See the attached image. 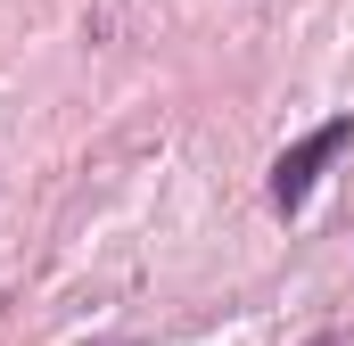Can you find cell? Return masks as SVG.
I'll return each instance as SVG.
<instances>
[{
	"mask_svg": "<svg viewBox=\"0 0 354 346\" xmlns=\"http://www.w3.org/2000/svg\"><path fill=\"white\" fill-rule=\"evenodd\" d=\"M338 149H346V124H322V132H305V140H297V149L272 165V206H280V215H297V206H305V190L322 181V165H330Z\"/></svg>",
	"mask_w": 354,
	"mask_h": 346,
	"instance_id": "cell-1",
	"label": "cell"
},
{
	"mask_svg": "<svg viewBox=\"0 0 354 346\" xmlns=\"http://www.w3.org/2000/svg\"><path fill=\"white\" fill-rule=\"evenodd\" d=\"M313 346H338V338H313Z\"/></svg>",
	"mask_w": 354,
	"mask_h": 346,
	"instance_id": "cell-2",
	"label": "cell"
}]
</instances>
